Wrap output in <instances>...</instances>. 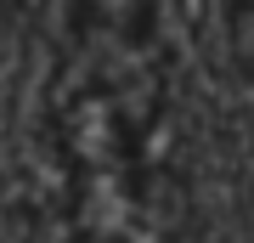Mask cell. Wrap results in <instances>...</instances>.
Instances as JSON below:
<instances>
[{
	"label": "cell",
	"mask_w": 254,
	"mask_h": 243,
	"mask_svg": "<svg viewBox=\"0 0 254 243\" xmlns=\"http://www.w3.org/2000/svg\"><path fill=\"white\" fill-rule=\"evenodd\" d=\"M91 45H153V0H79Z\"/></svg>",
	"instance_id": "1"
},
{
	"label": "cell",
	"mask_w": 254,
	"mask_h": 243,
	"mask_svg": "<svg viewBox=\"0 0 254 243\" xmlns=\"http://www.w3.org/2000/svg\"><path fill=\"white\" fill-rule=\"evenodd\" d=\"M226 45H232V63L243 68V80H254V0L226 6Z\"/></svg>",
	"instance_id": "2"
},
{
	"label": "cell",
	"mask_w": 254,
	"mask_h": 243,
	"mask_svg": "<svg viewBox=\"0 0 254 243\" xmlns=\"http://www.w3.org/2000/svg\"><path fill=\"white\" fill-rule=\"evenodd\" d=\"M17 6H23V0H0V28H6L11 17H17Z\"/></svg>",
	"instance_id": "3"
}]
</instances>
